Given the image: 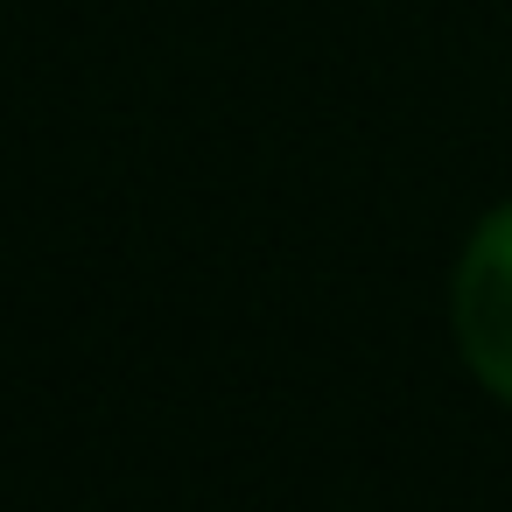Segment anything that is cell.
I'll return each instance as SVG.
<instances>
[{"label": "cell", "mask_w": 512, "mask_h": 512, "mask_svg": "<svg viewBox=\"0 0 512 512\" xmlns=\"http://www.w3.org/2000/svg\"><path fill=\"white\" fill-rule=\"evenodd\" d=\"M449 330L477 386L512 407V204H498L470 232L449 288Z\"/></svg>", "instance_id": "obj_1"}]
</instances>
